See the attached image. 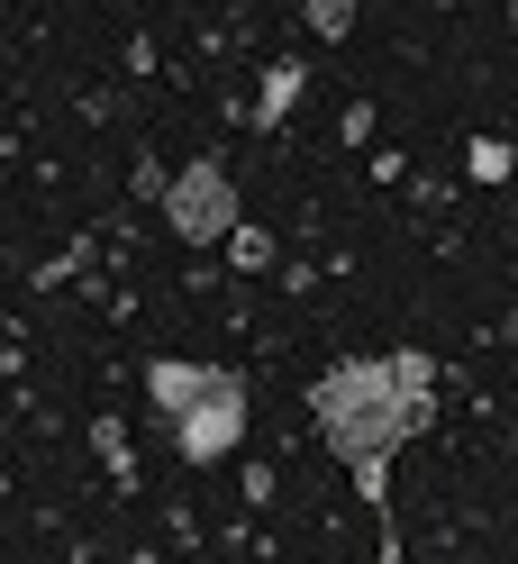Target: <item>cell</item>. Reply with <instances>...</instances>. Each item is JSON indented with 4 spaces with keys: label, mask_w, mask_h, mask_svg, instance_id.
Instances as JSON below:
<instances>
[{
    "label": "cell",
    "mask_w": 518,
    "mask_h": 564,
    "mask_svg": "<svg viewBox=\"0 0 518 564\" xmlns=\"http://www.w3.org/2000/svg\"><path fill=\"white\" fill-rule=\"evenodd\" d=\"M464 164H473V183H509V147H500V137H473V147H464Z\"/></svg>",
    "instance_id": "obj_7"
},
{
    "label": "cell",
    "mask_w": 518,
    "mask_h": 564,
    "mask_svg": "<svg viewBox=\"0 0 518 564\" xmlns=\"http://www.w3.org/2000/svg\"><path fill=\"white\" fill-rule=\"evenodd\" d=\"M437 419V356L428 346H392V356H345L309 373V429L319 446L355 474V501L373 510L383 564H400V519H392V455Z\"/></svg>",
    "instance_id": "obj_1"
},
{
    "label": "cell",
    "mask_w": 518,
    "mask_h": 564,
    "mask_svg": "<svg viewBox=\"0 0 518 564\" xmlns=\"http://www.w3.org/2000/svg\"><path fill=\"white\" fill-rule=\"evenodd\" d=\"M300 83H309V64H273V74H264V100H255V128H264V137H273V128L291 119V100H300Z\"/></svg>",
    "instance_id": "obj_4"
},
{
    "label": "cell",
    "mask_w": 518,
    "mask_h": 564,
    "mask_svg": "<svg viewBox=\"0 0 518 564\" xmlns=\"http://www.w3.org/2000/svg\"><path fill=\"white\" fill-rule=\"evenodd\" d=\"M300 19H309V37H328V46L355 37V0H300Z\"/></svg>",
    "instance_id": "obj_5"
},
{
    "label": "cell",
    "mask_w": 518,
    "mask_h": 564,
    "mask_svg": "<svg viewBox=\"0 0 518 564\" xmlns=\"http://www.w3.org/2000/svg\"><path fill=\"white\" fill-rule=\"evenodd\" d=\"M228 256H236V273H264V264H273V228L236 219V228H228Z\"/></svg>",
    "instance_id": "obj_6"
},
{
    "label": "cell",
    "mask_w": 518,
    "mask_h": 564,
    "mask_svg": "<svg viewBox=\"0 0 518 564\" xmlns=\"http://www.w3.org/2000/svg\"><path fill=\"white\" fill-rule=\"evenodd\" d=\"M164 429H173V455H183V465H228V455L246 446V373L219 365V382L200 401H183Z\"/></svg>",
    "instance_id": "obj_3"
},
{
    "label": "cell",
    "mask_w": 518,
    "mask_h": 564,
    "mask_svg": "<svg viewBox=\"0 0 518 564\" xmlns=\"http://www.w3.org/2000/svg\"><path fill=\"white\" fill-rule=\"evenodd\" d=\"M164 228L183 237V246H228V228L246 219V209H236V183H228V164L219 155H191L183 173H173L164 183Z\"/></svg>",
    "instance_id": "obj_2"
}]
</instances>
